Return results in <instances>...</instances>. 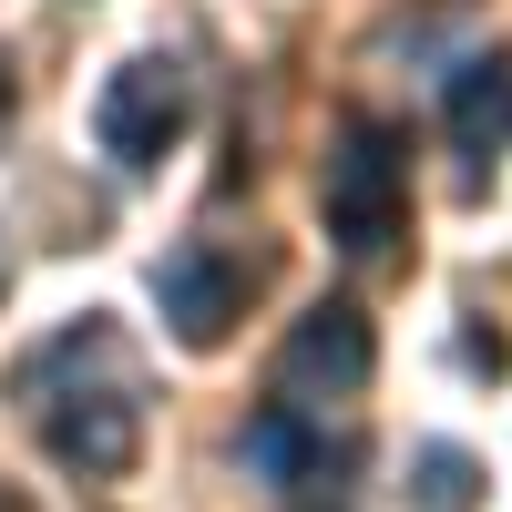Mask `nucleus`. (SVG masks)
<instances>
[{"label":"nucleus","mask_w":512,"mask_h":512,"mask_svg":"<svg viewBox=\"0 0 512 512\" xmlns=\"http://www.w3.org/2000/svg\"><path fill=\"white\" fill-rule=\"evenodd\" d=\"M369 369H379L369 318L349 308V297H328V308H308V318L287 328V349H277V390H287L297 410H318V400H359Z\"/></svg>","instance_id":"nucleus-4"},{"label":"nucleus","mask_w":512,"mask_h":512,"mask_svg":"<svg viewBox=\"0 0 512 512\" xmlns=\"http://www.w3.org/2000/svg\"><path fill=\"white\" fill-rule=\"evenodd\" d=\"M154 308H164V328H175L185 349H226L236 318H246V267L216 236H185V246L154 256Z\"/></svg>","instance_id":"nucleus-3"},{"label":"nucleus","mask_w":512,"mask_h":512,"mask_svg":"<svg viewBox=\"0 0 512 512\" xmlns=\"http://www.w3.org/2000/svg\"><path fill=\"white\" fill-rule=\"evenodd\" d=\"M41 451H52L62 472H82V482L134 472V451H144V400H134V390H72V400L41 410Z\"/></svg>","instance_id":"nucleus-5"},{"label":"nucleus","mask_w":512,"mask_h":512,"mask_svg":"<svg viewBox=\"0 0 512 512\" xmlns=\"http://www.w3.org/2000/svg\"><path fill=\"white\" fill-rule=\"evenodd\" d=\"M318 205H328V236L349 246V256H379V246L410 226V134H400V123H369V113L338 123Z\"/></svg>","instance_id":"nucleus-1"},{"label":"nucleus","mask_w":512,"mask_h":512,"mask_svg":"<svg viewBox=\"0 0 512 512\" xmlns=\"http://www.w3.org/2000/svg\"><path fill=\"white\" fill-rule=\"evenodd\" d=\"M308 512H318V502H308Z\"/></svg>","instance_id":"nucleus-10"},{"label":"nucleus","mask_w":512,"mask_h":512,"mask_svg":"<svg viewBox=\"0 0 512 512\" xmlns=\"http://www.w3.org/2000/svg\"><path fill=\"white\" fill-rule=\"evenodd\" d=\"M185 123H195V82H185V62H164V52L123 62L93 93V144L123 164V175H154V164L185 144Z\"/></svg>","instance_id":"nucleus-2"},{"label":"nucleus","mask_w":512,"mask_h":512,"mask_svg":"<svg viewBox=\"0 0 512 512\" xmlns=\"http://www.w3.org/2000/svg\"><path fill=\"white\" fill-rule=\"evenodd\" d=\"M451 134L472 144V154H482V144H512V62H502V52L451 72Z\"/></svg>","instance_id":"nucleus-7"},{"label":"nucleus","mask_w":512,"mask_h":512,"mask_svg":"<svg viewBox=\"0 0 512 512\" xmlns=\"http://www.w3.org/2000/svg\"><path fill=\"white\" fill-rule=\"evenodd\" d=\"M400 492H410V512H482V461L461 441H420Z\"/></svg>","instance_id":"nucleus-8"},{"label":"nucleus","mask_w":512,"mask_h":512,"mask_svg":"<svg viewBox=\"0 0 512 512\" xmlns=\"http://www.w3.org/2000/svg\"><path fill=\"white\" fill-rule=\"evenodd\" d=\"M0 512H21V492H0Z\"/></svg>","instance_id":"nucleus-9"},{"label":"nucleus","mask_w":512,"mask_h":512,"mask_svg":"<svg viewBox=\"0 0 512 512\" xmlns=\"http://www.w3.org/2000/svg\"><path fill=\"white\" fill-rule=\"evenodd\" d=\"M236 461H246L256 482H277V492H287V482H318V472H328L338 451H328V431H318V420L297 410V400H267V410L246 420V441H236Z\"/></svg>","instance_id":"nucleus-6"}]
</instances>
